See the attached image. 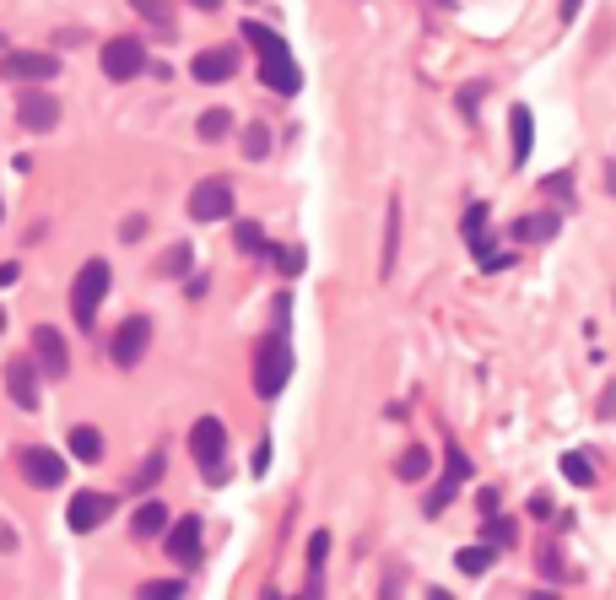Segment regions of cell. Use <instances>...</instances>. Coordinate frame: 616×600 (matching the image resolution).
Listing matches in <instances>:
<instances>
[{
	"mask_svg": "<svg viewBox=\"0 0 616 600\" xmlns=\"http://www.w3.org/2000/svg\"><path fill=\"white\" fill-rule=\"evenodd\" d=\"M0 76L6 82H49V76H60V60L49 55V49H11L6 60H0Z\"/></svg>",
	"mask_w": 616,
	"mask_h": 600,
	"instance_id": "obj_5",
	"label": "cell"
},
{
	"mask_svg": "<svg viewBox=\"0 0 616 600\" xmlns=\"http://www.w3.org/2000/svg\"><path fill=\"white\" fill-rule=\"evenodd\" d=\"M141 233H146V217H130L125 228H119V238H141Z\"/></svg>",
	"mask_w": 616,
	"mask_h": 600,
	"instance_id": "obj_34",
	"label": "cell"
},
{
	"mask_svg": "<svg viewBox=\"0 0 616 600\" xmlns=\"http://www.w3.org/2000/svg\"><path fill=\"white\" fill-rule=\"evenodd\" d=\"M287 298H276V336L260 341V352H254V390H260V400H276L281 390H287L292 379V341H287Z\"/></svg>",
	"mask_w": 616,
	"mask_h": 600,
	"instance_id": "obj_1",
	"label": "cell"
},
{
	"mask_svg": "<svg viewBox=\"0 0 616 600\" xmlns=\"http://www.w3.org/2000/svg\"><path fill=\"white\" fill-rule=\"evenodd\" d=\"M190 455L195 465L206 471V482L211 487H222V455H227V428L217 417H200L195 428H190Z\"/></svg>",
	"mask_w": 616,
	"mask_h": 600,
	"instance_id": "obj_3",
	"label": "cell"
},
{
	"mask_svg": "<svg viewBox=\"0 0 616 600\" xmlns=\"http://www.w3.org/2000/svg\"><path fill=\"white\" fill-rule=\"evenodd\" d=\"M600 417H616V384L606 390V406H600Z\"/></svg>",
	"mask_w": 616,
	"mask_h": 600,
	"instance_id": "obj_35",
	"label": "cell"
},
{
	"mask_svg": "<svg viewBox=\"0 0 616 600\" xmlns=\"http://www.w3.org/2000/svg\"><path fill=\"white\" fill-rule=\"evenodd\" d=\"M17 119H22V130H38V136H44V130H55L60 125V103L49 98V92H22L17 98Z\"/></svg>",
	"mask_w": 616,
	"mask_h": 600,
	"instance_id": "obj_10",
	"label": "cell"
},
{
	"mask_svg": "<svg viewBox=\"0 0 616 600\" xmlns=\"http://www.w3.org/2000/svg\"><path fill=\"white\" fill-rule=\"evenodd\" d=\"M71 455L82 465H98L103 460V433L87 428V422H76V428H71Z\"/></svg>",
	"mask_w": 616,
	"mask_h": 600,
	"instance_id": "obj_17",
	"label": "cell"
},
{
	"mask_svg": "<svg viewBox=\"0 0 616 600\" xmlns=\"http://www.w3.org/2000/svg\"><path fill=\"white\" fill-rule=\"evenodd\" d=\"M190 71H195V82H227V76L238 71V49H227V44L222 49H200Z\"/></svg>",
	"mask_w": 616,
	"mask_h": 600,
	"instance_id": "obj_15",
	"label": "cell"
},
{
	"mask_svg": "<svg viewBox=\"0 0 616 600\" xmlns=\"http://www.w3.org/2000/svg\"><path fill=\"white\" fill-rule=\"evenodd\" d=\"M454 498H460V482H454V476H449V482H438L433 492H427V503H422V509H427V514H444Z\"/></svg>",
	"mask_w": 616,
	"mask_h": 600,
	"instance_id": "obj_29",
	"label": "cell"
},
{
	"mask_svg": "<svg viewBox=\"0 0 616 600\" xmlns=\"http://www.w3.org/2000/svg\"><path fill=\"white\" fill-rule=\"evenodd\" d=\"M265 260H276L281 276H298L303 271V249L298 244H271V249H265Z\"/></svg>",
	"mask_w": 616,
	"mask_h": 600,
	"instance_id": "obj_24",
	"label": "cell"
},
{
	"mask_svg": "<svg viewBox=\"0 0 616 600\" xmlns=\"http://www.w3.org/2000/svg\"><path fill=\"white\" fill-rule=\"evenodd\" d=\"M190 217L195 222H227L233 217V184L227 179H200L190 190Z\"/></svg>",
	"mask_w": 616,
	"mask_h": 600,
	"instance_id": "obj_6",
	"label": "cell"
},
{
	"mask_svg": "<svg viewBox=\"0 0 616 600\" xmlns=\"http://www.w3.org/2000/svg\"><path fill=\"white\" fill-rule=\"evenodd\" d=\"M109 514H114V498H103V492H76V498H71V509H65V519H71V530H76V536L98 530Z\"/></svg>",
	"mask_w": 616,
	"mask_h": 600,
	"instance_id": "obj_11",
	"label": "cell"
},
{
	"mask_svg": "<svg viewBox=\"0 0 616 600\" xmlns=\"http://www.w3.org/2000/svg\"><path fill=\"white\" fill-rule=\"evenodd\" d=\"M260 82L281 92V98H292V92L303 87V71H298V60H292V49H276V55H260Z\"/></svg>",
	"mask_w": 616,
	"mask_h": 600,
	"instance_id": "obj_9",
	"label": "cell"
},
{
	"mask_svg": "<svg viewBox=\"0 0 616 600\" xmlns=\"http://www.w3.org/2000/svg\"><path fill=\"white\" fill-rule=\"evenodd\" d=\"M238 38H244V44H254L260 55H276V49H287V38L271 33L265 22H244V28H238Z\"/></svg>",
	"mask_w": 616,
	"mask_h": 600,
	"instance_id": "obj_20",
	"label": "cell"
},
{
	"mask_svg": "<svg viewBox=\"0 0 616 600\" xmlns=\"http://www.w3.org/2000/svg\"><path fill=\"white\" fill-rule=\"evenodd\" d=\"M109 260H87L82 271H76V282H71V314H76V325H92L98 319V309H103V298H109Z\"/></svg>",
	"mask_w": 616,
	"mask_h": 600,
	"instance_id": "obj_2",
	"label": "cell"
},
{
	"mask_svg": "<svg viewBox=\"0 0 616 600\" xmlns=\"http://www.w3.org/2000/svg\"><path fill=\"white\" fill-rule=\"evenodd\" d=\"M98 60H103V76H109V82H130V76L146 71V44L119 33V38H109V44L98 49Z\"/></svg>",
	"mask_w": 616,
	"mask_h": 600,
	"instance_id": "obj_4",
	"label": "cell"
},
{
	"mask_svg": "<svg viewBox=\"0 0 616 600\" xmlns=\"http://www.w3.org/2000/svg\"><path fill=\"white\" fill-rule=\"evenodd\" d=\"M0 330H6V309H0Z\"/></svg>",
	"mask_w": 616,
	"mask_h": 600,
	"instance_id": "obj_38",
	"label": "cell"
},
{
	"mask_svg": "<svg viewBox=\"0 0 616 600\" xmlns=\"http://www.w3.org/2000/svg\"><path fill=\"white\" fill-rule=\"evenodd\" d=\"M33 368L44 373V379H65V373H71V352H65V336L55 325L33 330Z\"/></svg>",
	"mask_w": 616,
	"mask_h": 600,
	"instance_id": "obj_8",
	"label": "cell"
},
{
	"mask_svg": "<svg viewBox=\"0 0 616 600\" xmlns=\"http://www.w3.org/2000/svg\"><path fill=\"white\" fill-rule=\"evenodd\" d=\"M562 476H568L573 487H595V465L584 455H562Z\"/></svg>",
	"mask_w": 616,
	"mask_h": 600,
	"instance_id": "obj_26",
	"label": "cell"
},
{
	"mask_svg": "<svg viewBox=\"0 0 616 600\" xmlns=\"http://www.w3.org/2000/svg\"><path fill=\"white\" fill-rule=\"evenodd\" d=\"M130 530H136V541H157L168 530V509L163 503H141L136 519H130Z\"/></svg>",
	"mask_w": 616,
	"mask_h": 600,
	"instance_id": "obj_16",
	"label": "cell"
},
{
	"mask_svg": "<svg viewBox=\"0 0 616 600\" xmlns=\"http://www.w3.org/2000/svg\"><path fill=\"white\" fill-rule=\"evenodd\" d=\"M508 130H514V168H525V157H530V109L525 103L508 109Z\"/></svg>",
	"mask_w": 616,
	"mask_h": 600,
	"instance_id": "obj_19",
	"label": "cell"
},
{
	"mask_svg": "<svg viewBox=\"0 0 616 600\" xmlns=\"http://www.w3.org/2000/svg\"><path fill=\"white\" fill-rule=\"evenodd\" d=\"M130 6L141 11L146 22H152V28H163V33H173V11L163 6V0H130Z\"/></svg>",
	"mask_w": 616,
	"mask_h": 600,
	"instance_id": "obj_28",
	"label": "cell"
},
{
	"mask_svg": "<svg viewBox=\"0 0 616 600\" xmlns=\"http://www.w3.org/2000/svg\"><path fill=\"white\" fill-rule=\"evenodd\" d=\"M195 130H200V141H222L227 130H233V114H227V109H206Z\"/></svg>",
	"mask_w": 616,
	"mask_h": 600,
	"instance_id": "obj_25",
	"label": "cell"
},
{
	"mask_svg": "<svg viewBox=\"0 0 616 600\" xmlns=\"http://www.w3.org/2000/svg\"><path fill=\"white\" fill-rule=\"evenodd\" d=\"M190 260H195V255H190V244H173L168 255L157 260V276H184V271H190Z\"/></svg>",
	"mask_w": 616,
	"mask_h": 600,
	"instance_id": "obj_27",
	"label": "cell"
},
{
	"mask_svg": "<svg viewBox=\"0 0 616 600\" xmlns=\"http://www.w3.org/2000/svg\"><path fill=\"white\" fill-rule=\"evenodd\" d=\"M265 152H271V130H265V125H249V130H244V157H254V163H260Z\"/></svg>",
	"mask_w": 616,
	"mask_h": 600,
	"instance_id": "obj_31",
	"label": "cell"
},
{
	"mask_svg": "<svg viewBox=\"0 0 616 600\" xmlns=\"http://www.w3.org/2000/svg\"><path fill=\"white\" fill-rule=\"evenodd\" d=\"M22 476H28L33 487H60L65 482V460L55 449H22Z\"/></svg>",
	"mask_w": 616,
	"mask_h": 600,
	"instance_id": "obj_12",
	"label": "cell"
},
{
	"mask_svg": "<svg viewBox=\"0 0 616 600\" xmlns=\"http://www.w3.org/2000/svg\"><path fill=\"white\" fill-rule=\"evenodd\" d=\"M395 238H400V206L390 200V228H384V276L395 271Z\"/></svg>",
	"mask_w": 616,
	"mask_h": 600,
	"instance_id": "obj_32",
	"label": "cell"
},
{
	"mask_svg": "<svg viewBox=\"0 0 616 600\" xmlns=\"http://www.w3.org/2000/svg\"><path fill=\"white\" fill-rule=\"evenodd\" d=\"M146 346H152V319L146 314H130L125 325L114 330V346H109V357L119 368H136L141 357H146Z\"/></svg>",
	"mask_w": 616,
	"mask_h": 600,
	"instance_id": "obj_7",
	"label": "cell"
},
{
	"mask_svg": "<svg viewBox=\"0 0 616 600\" xmlns=\"http://www.w3.org/2000/svg\"><path fill=\"white\" fill-rule=\"evenodd\" d=\"M233 244L244 249V255H265V233H260V222H233Z\"/></svg>",
	"mask_w": 616,
	"mask_h": 600,
	"instance_id": "obj_23",
	"label": "cell"
},
{
	"mask_svg": "<svg viewBox=\"0 0 616 600\" xmlns=\"http://www.w3.org/2000/svg\"><path fill=\"white\" fill-rule=\"evenodd\" d=\"M163 471H168V455H163V449H157V455H152V460H146L141 471H136V482H130V487H136V492L157 487V476H163Z\"/></svg>",
	"mask_w": 616,
	"mask_h": 600,
	"instance_id": "obj_30",
	"label": "cell"
},
{
	"mask_svg": "<svg viewBox=\"0 0 616 600\" xmlns=\"http://www.w3.org/2000/svg\"><path fill=\"white\" fill-rule=\"evenodd\" d=\"M492 557H498V552H492V546H465V552L454 557V568H460L465 579H481V573L492 568Z\"/></svg>",
	"mask_w": 616,
	"mask_h": 600,
	"instance_id": "obj_21",
	"label": "cell"
},
{
	"mask_svg": "<svg viewBox=\"0 0 616 600\" xmlns=\"http://www.w3.org/2000/svg\"><path fill=\"white\" fill-rule=\"evenodd\" d=\"M579 17V0H562V22H573Z\"/></svg>",
	"mask_w": 616,
	"mask_h": 600,
	"instance_id": "obj_36",
	"label": "cell"
},
{
	"mask_svg": "<svg viewBox=\"0 0 616 600\" xmlns=\"http://www.w3.org/2000/svg\"><path fill=\"white\" fill-rule=\"evenodd\" d=\"M552 233H557V217H552V211H535V217H519V222H514V238H519V244H546Z\"/></svg>",
	"mask_w": 616,
	"mask_h": 600,
	"instance_id": "obj_18",
	"label": "cell"
},
{
	"mask_svg": "<svg viewBox=\"0 0 616 600\" xmlns=\"http://www.w3.org/2000/svg\"><path fill=\"white\" fill-rule=\"evenodd\" d=\"M190 584L184 579H152V584H141V595H152V600H173V595H184Z\"/></svg>",
	"mask_w": 616,
	"mask_h": 600,
	"instance_id": "obj_33",
	"label": "cell"
},
{
	"mask_svg": "<svg viewBox=\"0 0 616 600\" xmlns=\"http://www.w3.org/2000/svg\"><path fill=\"white\" fill-rule=\"evenodd\" d=\"M190 6H200V11H217V6H222V0H190Z\"/></svg>",
	"mask_w": 616,
	"mask_h": 600,
	"instance_id": "obj_37",
	"label": "cell"
},
{
	"mask_svg": "<svg viewBox=\"0 0 616 600\" xmlns=\"http://www.w3.org/2000/svg\"><path fill=\"white\" fill-rule=\"evenodd\" d=\"M168 557L173 563H184V568H195L200 563V519H179V525L168 530Z\"/></svg>",
	"mask_w": 616,
	"mask_h": 600,
	"instance_id": "obj_14",
	"label": "cell"
},
{
	"mask_svg": "<svg viewBox=\"0 0 616 600\" xmlns=\"http://www.w3.org/2000/svg\"><path fill=\"white\" fill-rule=\"evenodd\" d=\"M427 465H433V460H427V449H422V444H411L406 455L395 460V476H400V482H422V476H427Z\"/></svg>",
	"mask_w": 616,
	"mask_h": 600,
	"instance_id": "obj_22",
	"label": "cell"
},
{
	"mask_svg": "<svg viewBox=\"0 0 616 600\" xmlns=\"http://www.w3.org/2000/svg\"><path fill=\"white\" fill-rule=\"evenodd\" d=\"M6 390H11V400H17L22 411H33V406H38V379H33V357H11V363H6Z\"/></svg>",
	"mask_w": 616,
	"mask_h": 600,
	"instance_id": "obj_13",
	"label": "cell"
}]
</instances>
